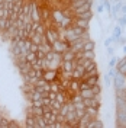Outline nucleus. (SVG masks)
<instances>
[{"mask_svg":"<svg viewBox=\"0 0 126 128\" xmlns=\"http://www.w3.org/2000/svg\"><path fill=\"white\" fill-rule=\"evenodd\" d=\"M74 25H77L80 28H83V29H88V25H90V20H87V19H80L75 16V20H74Z\"/></svg>","mask_w":126,"mask_h":128,"instance_id":"4468645a","label":"nucleus"},{"mask_svg":"<svg viewBox=\"0 0 126 128\" xmlns=\"http://www.w3.org/2000/svg\"><path fill=\"white\" fill-rule=\"evenodd\" d=\"M83 44H84V40H81V38L74 42H70V50H72L74 52H80V51H83Z\"/></svg>","mask_w":126,"mask_h":128,"instance_id":"9d476101","label":"nucleus"},{"mask_svg":"<svg viewBox=\"0 0 126 128\" xmlns=\"http://www.w3.org/2000/svg\"><path fill=\"white\" fill-rule=\"evenodd\" d=\"M91 121H93V120H91V118L86 114V115H83V116L77 121V127H78V128H88V124H90Z\"/></svg>","mask_w":126,"mask_h":128,"instance_id":"1a4fd4ad","label":"nucleus"},{"mask_svg":"<svg viewBox=\"0 0 126 128\" xmlns=\"http://www.w3.org/2000/svg\"><path fill=\"white\" fill-rule=\"evenodd\" d=\"M104 84H106L107 88L112 84V77L109 76V74H104Z\"/></svg>","mask_w":126,"mask_h":128,"instance_id":"c85d7f7f","label":"nucleus"},{"mask_svg":"<svg viewBox=\"0 0 126 128\" xmlns=\"http://www.w3.org/2000/svg\"><path fill=\"white\" fill-rule=\"evenodd\" d=\"M75 54L77 52H74L72 50H65L64 52H61V56H63V61H70V60H74L75 58Z\"/></svg>","mask_w":126,"mask_h":128,"instance_id":"ddd939ff","label":"nucleus"},{"mask_svg":"<svg viewBox=\"0 0 126 128\" xmlns=\"http://www.w3.org/2000/svg\"><path fill=\"white\" fill-rule=\"evenodd\" d=\"M57 77H58V70H55V68H47V70H44L42 79H45L48 83H51L54 80H60V79H57Z\"/></svg>","mask_w":126,"mask_h":128,"instance_id":"7ed1b4c3","label":"nucleus"},{"mask_svg":"<svg viewBox=\"0 0 126 128\" xmlns=\"http://www.w3.org/2000/svg\"><path fill=\"white\" fill-rule=\"evenodd\" d=\"M25 61H28V63H35L36 61V54L35 52H31V51H28L26 54H25Z\"/></svg>","mask_w":126,"mask_h":128,"instance_id":"6ab92c4d","label":"nucleus"},{"mask_svg":"<svg viewBox=\"0 0 126 128\" xmlns=\"http://www.w3.org/2000/svg\"><path fill=\"white\" fill-rule=\"evenodd\" d=\"M113 52H115V50H113V47H112V45H110V47H107V54H109V56H113Z\"/></svg>","mask_w":126,"mask_h":128,"instance_id":"2f4dec72","label":"nucleus"},{"mask_svg":"<svg viewBox=\"0 0 126 128\" xmlns=\"http://www.w3.org/2000/svg\"><path fill=\"white\" fill-rule=\"evenodd\" d=\"M51 45H52V51H55V52H64L65 50L70 48V42L58 38V40H57L55 42H52Z\"/></svg>","mask_w":126,"mask_h":128,"instance_id":"f03ea898","label":"nucleus"},{"mask_svg":"<svg viewBox=\"0 0 126 128\" xmlns=\"http://www.w3.org/2000/svg\"><path fill=\"white\" fill-rule=\"evenodd\" d=\"M122 51H123V54H126V45H123V47H122Z\"/></svg>","mask_w":126,"mask_h":128,"instance_id":"473e14b6","label":"nucleus"},{"mask_svg":"<svg viewBox=\"0 0 126 128\" xmlns=\"http://www.w3.org/2000/svg\"><path fill=\"white\" fill-rule=\"evenodd\" d=\"M77 64H78V63H77L75 60H70V61H63V63H61V66H60V68H61V70H64V72H67V73H72Z\"/></svg>","mask_w":126,"mask_h":128,"instance_id":"39448f33","label":"nucleus"},{"mask_svg":"<svg viewBox=\"0 0 126 128\" xmlns=\"http://www.w3.org/2000/svg\"><path fill=\"white\" fill-rule=\"evenodd\" d=\"M125 3H126V0H125Z\"/></svg>","mask_w":126,"mask_h":128,"instance_id":"f704fd0d","label":"nucleus"},{"mask_svg":"<svg viewBox=\"0 0 126 128\" xmlns=\"http://www.w3.org/2000/svg\"><path fill=\"white\" fill-rule=\"evenodd\" d=\"M88 2H93V0H77V2H71L70 3V9H77L80 8V6H83V4H86V3H88Z\"/></svg>","mask_w":126,"mask_h":128,"instance_id":"a211bd4d","label":"nucleus"},{"mask_svg":"<svg viewBox=\"0 0 126 128\" xmlns=\"http://www.w3.org/2000/svg\"><path fill=\"white\" fill-rule=\"evenodd\" d=\"M77 18H80V19H87V20H91V18H93V12H91V10H88V12H84V13H80V15H77Z\"/></svg>","mask_w":126,"mask_h":128,"instance_id":"5701e85b","label":"nucleus"},{"mask_svg":"<svg viewBox=\"0 0 126 128\" xmlns=\"http://www.w3.org/2000/svg\"><path fill=\"white\" fill-rule=\"evenodd\" d=\"M116 19H118V22H119V26H122V28H123V26H126V13H125V15L118 16Z\"/></svg>","mask_w":126,"mask_h":128,"instance_id":"b1692460","label":"nucleus"},{"mask_svg":"<svg viewBox=\"0 0 126 128\" xmlns=\"http://www.w3.org/2000/svg\"><path fill=\"white\" fill-rule=\"evenodd\" d=\"M96 48V42L91 40H87L84 41V44H83V51H91V50H94Z\"/></svg>","mask_w":126,"mask_h":128,"instance_id":"dca6fc26","label":"nucleus"},{"mask_svg":"<svg viewBox=\"0 0 126 128\" xmlns=\"http://www.w3.org/2000/svg\"><path fill=\"white\" fill-rule=\"evenodd\" d=\"M83 74H84V67H83L81 64H77L75 68H74V72L71 73V79L72 80H80V82H81Z\"/></svg>","mask_w":126,"mask_h":128,"instance_id":"423d86ee","label":"nucleus"},{"mask_svg":"<svg viewBox=\"0 0 126 128\" xmlns=\"http://www.w3.org/2000/svg\"><path fill=\"white\" fill-rule=\"evenodd\" d=\"M118 61H119V57L112 56V57H110V60H109V66H107V67H109V68H112V67H115Z\"/></svg>","mask_w":126,"mask_h":128,"instance_id":"393cba45","label":"nucleus"},{"mask_svg":"<svg viewBox=\"0 0 126 128\" xmlns=\"http://www.w3.org/2000/svg\"><path fill=\"white\" fill-rule=\"evenodd\" d=\"M112 42H115V38H113V36H109V38H106V40H104V47H106V48L110 47Z\"/></svg>","mask_w":126,"mask_h":128,"instance_id":"cd10ccee","label":"nucleus"},{"mask_svg":"<svg viewBox=\"0 0 126 128\" xmlns=\"http://www.w3.org/2000/svg\"><path fill=\"white\" fill-rule=\"evenodd\" d=\"M71 2H77V0H70V3H71Z\"/></svg>","mask_w":126,"mask_h":128,"instance_id":"72a5a7b5","label":"nucleus"},{"mask_svg":"<svg viewBox=\"0 0 126 128\" xmlns=\"http://www.w3.org/2000/svg\"><path fill=\"white\" fill-rule=\"evenodd\" d=\"M91 90H93V93H94V95H100V93H102V88H100V84H99V83L94 84V86H91Z\"/></svg>","mask_w":126,"mask_h":128,"instance_id":"bb28decb","label":"nucleus"},{"mask_svg":"<svg viewBox=\"0 0 126 128\" xmlns=\"http://www.w3.org/2000/svg\"><path fill=\"white\" fill-rule=\"evenodd\" d=\"M100 3L104 6V10L110 15V13H112V3H110V0H100Z\"/></svg>","mask_w":126,"mask_h":128,"instance_id":"4be33fe9","label":"nucleus"},{"mask_svg":"<svg viewBox=\"0 0 126 128\" xmlns=\"http://www.w3.org/2000/svg\"><path fill=\"white\" fill-rule=\"evenodd\" d=\"M99 109L100 108H96V106H86V114L91 120H96L99 116Z\"/></svg>","mask_w":126,"mask_h":128,"instance_id":"f8f14e48","label":"nucleus"},{"mask_svg":"<svg viewBox=\"0 0 126 128\" xmlns=\"http://www.w3.org/2000/svg\"><path fill=\"white\" fill-rule=\"evenodd\" d=\"M112 36H113V38H115V41L118 40L119 36H122V26H115V28H113V31H112Z\"/></svg>","mask_w":126,"mask_h":128,"instance_id":"aec40b11","label":"nucleus"},{"mask_svg":"<svg viewBox=\"0 0 126 128\" xmlns=\"http://www.w3.org/2000/svg\"><path fill=\"white\" fill-rule=\"evenodd\" d=\"M115 68H116V70H118L120 74L126 76V57H122V58H119V61L116 63Z\"/></svg>","mask_w":126,"mask_h":128,"instance_id":"6e6552de","label":"nucleus"},{"mask_svg":"<svg viewBox=\"0 0 126 128\" xmlns=\"http://www.w3.org/2000/svg\"><path fill=\"white\" fill-rule=\"evenodd\" d=\"M78 95L81 96L83 99H88V98H93L94 93H93V90H91V88H90V89H83V90H80Z\"/></svg>","mask_w":126,"mask_h":128,"instance_id":"2eb2a0df","label":"nucleus"},{"mask_svg":"<svg viewBox=\"0 0 126 128\" xmlns=\"http://www.w3.org/2000/svg\"><path fill=\"white\" fill-rule=\"evenodd\" d=\"M96 10H97V13H103V12H104V6H103L102 3H99V4H97V9H96Z\"/></svg>","mask_w":126,"mask_h":128,"instance_id":"c756f323","label":"nucleus"},{"mask_svg":"<svg viewBox=\"0 0 126 128\" xmlns=\"http://www.w3.org/2000/svg\"><path fill=\"white\" fill-rule=\"evenodd\" d=\"M99 74H94V76H90V77H87L84 82H86L87 84H90V86H94V84H97L99 83Z\"/></svg>","mask_w":126,"mask_h":128,"instance_id":"f3484780","label":"nucleus"},{"mask_svg":"<svg viewBox=\"0 0 126 128\" xmlns=\"http://www.w3.org/2000/svg\"><path fill=\"white\" fill-rule=\"evenodd\" d=\"M63 19H64V13H63L61 9H52L51 10V20L54 24H57L60 26V24L63 22Z\"/></svg>","mask_w":126,"mask_h":128,"instance_id":"20e7f679","label":"nucleus"},{"mask_svg":"<svg viewBox=\"0 0 126 128\" xmlns=\"http://www.w3.org/2000/svg\"><path fill=\"white\" fill-rule=\"evenodd\" d=\"M113 86H115V90H119V89H123L126 88V76L120 74V73H116L113 77Z\"/></svg>","mask_w":126,"mask_h":128,"instance_id":"f257e3e1","label":"nucleus"},{"mask_svg":"<svg viewBox=\"0 0 126 128\" xmlns=\"http://www.w3.org/2000/svg\"><path fill=\"white\" fill-rule=\"evenodd\" d=\"M17 68H19L20 74H26V73H29L32 70V64L28 63V61H22V63L17 64Z\"/></svg>","mask_w":126,"mask_h":128,"instance_id":"9b49d317","label":"nucleus"},{"mask_svg":"<svg viewBox=\"0 0 126 128\" xmlns=\"http://www.w3.org/2000/svg\"><path fill=\"white\" fill-rule=\"evenodd\" d=\"M9 124H10V121L0 116V128H9Z\"/></svg>","mask_w":126,"mask_h":128,"instance_id":"a878e982","label":"nucleus"},{"mask_svg":"<svg viewBox=\"0 0 126 128\" xmlns=\"http://www.w3.org/2000/svg\"><path fill=\"white\" fill-rule=\"evenodd\" d=\"M29 51H31V52H36V51H38V45L32 42V45H31V48H29Z\"/></svg>","mask_w":126,"mask_h":128,"instance_id":"7c9ffc66","label":"nucleus"},{"mask_svg":"<svg viewBox=\"0 0 126 128\" xmlns=\"http://www.w3.org/2000/svg\"><path fill=\"white\" fill-rule=\"evenodd\" d=\"M88 128H104V124L96 118V120H93L90 124H88Z\"/></svg>","mask_w":126,"mask_h":128,"instance_id":"412c9836","label":"nucleus"},{"mask_svg":"<svg viewBox=\"0 0 126 128\" xmlns=\"http://www.w3.org/2000/svg\"><path fill=\"white\" fill-rule=\"evenodd\" d=\"M25 127H26V128H38V122H36V118L32 115V112H31V111H28V116H26Z\"/></svg>","mask_w":126,"mask_h":128,"instance_id":"0eeeda50","label":"nucleus"}]
</instances>
